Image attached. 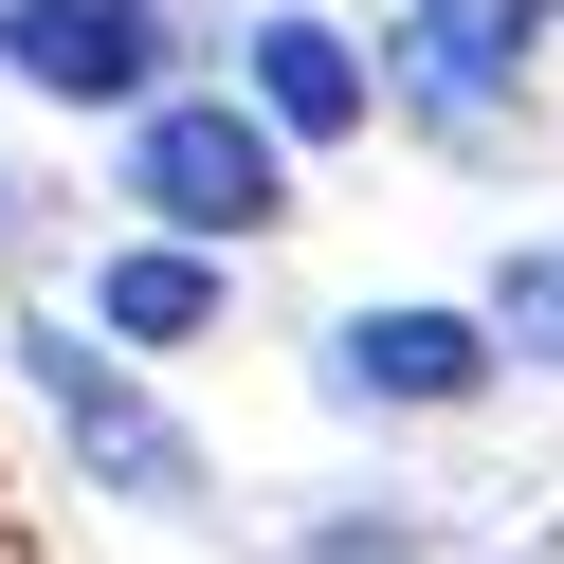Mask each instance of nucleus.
<instances>
[{"label": "nucleus", "instance_id": "nucleus-1", "mask_svg": "<svg viewBox=\"0 0 564 564\" xmlns=\"http://www.w3.org/2000/svg\"><path fill=\"white\" fill-rule=\"evenodd\" d=\"M128 200H147V237H183V256H237V237L292 219V147H273L237 91H147V110H128Z\"/></svg>", "mask_w": 564, "mask_h": 564}, {"label": "nucleus", "instance_id": "nucleus-2", "mask_svg": "<svg viewBox=\"0 0 564 564\" xmlns=\"http://www.w3.org/2000/svg\"><path fill=\"white\" fill-rule=\"evenodd\" d=\"M19 382L55 401V437L91 455V491H128V510H200V437L164 419V382H128V346L55 328V310H19Z\"/></svg>", "mask_w": 564, "mask_h": 564}, {"label": "nucleus", "instance_id": "nucleus-3", "mask_svg": "<svg viewBox=\"0 0 564 564\" xmlns=\"http://www.w3.org/2000/svg\"><path fill=\"white\" fill-rule=\"evenodd\" d=\"M491 310H346L328 328V401L346 419H455V401H491Z\"/></svg>", "mask_w": 564, "mask_h": 564}, {"label": "nucleus", "instance_id": "nucleus-4", "mask_svg": "<svg viewBox=\"0 0 564 564\" xmlns=\"http://www.w3.org/2000/svg\"><path fill=\"white\" fill-rule=\"evenodd\" d=\"M0 55H19V91H55V110H147L164 91V0H0Z\"/></svg>", "mask_w": 564, "mask_h": 564}, {"label": "nucleus", "instance_id": "nucleus-5", "mask_svg": "<svg viewBox=\"0 0 564 564\" xmlns=\"http://www.w3.org/2000/svg\"><path fill=\"white\" fill-rule=\"evenodd\" d=\"M564 0H401V19H382V37H401V91L437 128H491L510 110V74H528V37H546Z\"/></svg>", "mask_w": 564, "mask_h": 564}, {"label": "nucleus", "instance_id": "nucleus-6", "mask_svg": "<svg viewBox=\"0 0 564 564\" xmlns=\"http://www.w3.org/2000/svg\"><path fill=\"white\" fill-rule=\"evenodd\" d=\"M237 55H256V128H273V147H346V128L382 110L365 37H346V19H310V0H273V19H256Z\"/></svg>", "mask_w": 564, "mask_h": 564}, {"label": "nucleus", "instance_id": "nucleus-7", "mask_svg": "<svg viewBox=\"0 0 564 564\" xmlns=\"http://www.w3.org/2000/svg\"><path fill=\"white\" fill-rule=\"evenodd\" d=\"M200 328H219V256H183V237H128L91 273V346H200Z\"/></svg>", "mask_w": 564, "mask_h": 564}, {"label": "nucleus", "instance_id": "nucleus-8", "mask_svg": "<svg viewBox=\"0 0 564 564\" xmlns=\"http://www.w3.org/2000/svg\"><path fill=\"white\" fill-rule=\"evenodd\" d=\"M491 346H528V365H564V237H528V256L491 273Z\"/></svg>", "mask_w": 564, "mask_h": 564}, {"label": "nucleus", "instance_id": "nucleus-9", "mask_svg": "<svg viewBox=\"0 0 564 564\" xmlns=\"http://www.w3.org/2000/svg\"><path fill=\"white\" fill-rule=\"evenodd\" d=\"M310 564H437V510H328Z\"/></svg>", "mask_w": 564, "mask_h": 564}, {"label": "nucleus", "instance_id": "nucleus-10", "mask_svg": "<svg viewBox=\"0 0 564 564\" xmlns=\"http://www.w3.org/2000/svg\"><path fill=\"white\" fill-rule=\"evenodd\" d=\"M0 564H37V546H19V510H0Z\"/></svg>", "mask_w": 564, "mask_h": 564}, {"label": "nucleus", "instance_id": "nucleus-11", "mask_svg": "<svg viewBox=\"0 0 564 564\" xmlns=\"http://www.w3.org/2000/svg\"><path fill=\"white\" fill-rule=\"evenodd\" d=\"M0 200H19V183H0Z\"/></svg>", "mask_w": 564, "mask_h": 564}]
</instances>
